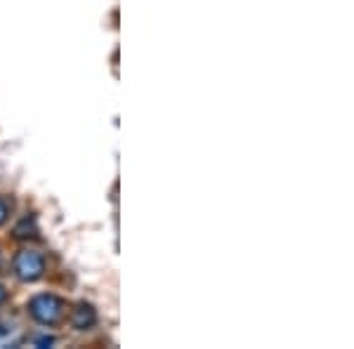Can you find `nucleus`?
Masks as SVG:
<instances>
[{
    "label": "nucleus",
    "instance_id": "f257e3e1",
    "mask_svg": "<svg viewBox=\"0 0 354 349\" xmlns=\"http://www.w3.org/2000/svg\"><path fill=\"white\" fill-rule=\"evenodd\" d=\"M28 314L36 323L41 326H57L64 319V302L57 295L41 293L28 300Z\"/></svg>",
    "mask_w": 354,
    "mask_h": 349
},
{
    "label": "nucleus",
    "instance_id": "f03ea898",
    "mask_svg": "<svg viewBox=\"0 0 354 349\" xmlns=\"http://www.w3.org/2000/svg\"><path fill=\"white\" fill-rule=\"evenodd\" d=\"M12 269H15V276L24 283H33L38 279H43L45 274V260L36 250H21V253L15 255V262H12Z\"/></svg>",
    "mask_w": 354,
    "mask_h": 349
},
{
    "label": "nucleus",
    "instance_id": "7ed1b4c3",
    "mask_svg": "<svg viewBox=\"0 0 354 349\" xmlns=\"http://www.w3.org/2000/svg\"><path fill=\"white\" fill-rule=\"evenodd\" d=\"M71 326L76 330H90L97 326V312L93 305H88V302H78L76 307H73L71 312Z\"/></svg>",
    "mask_w": 354,
    "mask_h": 349
},
{
    "label": "nucleus",
    "instance_id": "20e7f679",
    "mask_svg": "<svg viewBox=\"0 0 354 349\" xmlns=\"http://www.w3.org/2000/svg\"><path fill=\"white\" fill-rule=\"evenodd\" d=\"M8 217H10V205H8L5 198H0V227L8 222Z\"/></svg>",
    "mask_w": 354,
    "mask_h": 349
},
{
    "label": "nucleus",
    "instance_id": "39448f33",
    "mask_svg": "<svg viewBox=\"0 0 354 349\" xmlns=\"http://www.w3.org/2000/svg\"><path fill=\"white\" fill-rule=\"evenodd\" d=\"M38 347H45V345H53V337H41V340L36 342Z\"/></svg>",
    "mask_w": 354,
    "mask_h": 349
},
{
    "label": "nucleus",
    "instance_id": "423d86ee",
    "mask_svg": "<svg viewBox=\"0 0 354 349\" xmlns=\"http://www.w3.org/2000/svg\"><path fill=\"white\" fill-rule=\"evenodd\" d=\"M3 300H5V290L0 288V305H3Z\"/></svg>",
    "mask_w": 354,
    "mask_h": 349
},
{
    "label": "nucleus",
    "instance_id": "0eeeda50",
    "mask_svg": "<svg viewBox=\"0 0 354 349\" xmlns=\"http://www.w3.org/2000/svg\"><path fill=\"white\" fill-rule=\"evenodd\" d=\"M0 337H3V333H0Z\"/></svg>",
    "mask_w": 354,
    "mask_h": 349
}]
</instances>
